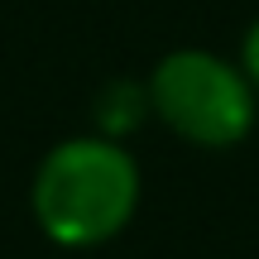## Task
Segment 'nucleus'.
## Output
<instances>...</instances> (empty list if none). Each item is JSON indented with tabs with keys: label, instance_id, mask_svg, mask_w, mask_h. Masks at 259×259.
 <instances>
[{
	"label": "nucleus",
	"instance_id": "1",
	"mask_svg": "<svg viewBox=\"0 0 259 259\" xmlns=\"http://www.w3.org/2000/svg\"><path fill=\"white\" fill-rule=\"evenodd\" d=\"M34 221L63 250L106 245L139 211V163L120 139L72 135L34 173Z\"/></svg>",
	"mask_w": 259,
	"mask_h": 259
},
{
	"label": "nucleus",
	"instance_id": "2",
	"mask_svg": "<svg viewBox=\"0 0 259 259\" xmlns=\"http://www.w3.org/2000/svg\"><path fill=\"white\" fill-rule=\"evenodd\" d=\"M144 87L154 115L197 149H235L259 115V92L250 87L245 67L206 48L163 53Z\"/></svg>",
	"mask_w": 259,
	"mask_h": 259
},
{
	"label": "nucleus",
	"instance_id": "3",
	"mask_svg": "<svg viewBox=\"0 0 259 259\" xmlns=\"http://www.w3.org/2000/svg\"><path fill=\"white\" fill-rule=\"evenodd\" d=\"M149 115H154V106H149V87L144 82H111L92 106L96 135H106V139H125L130 130H139Z\"/></svg>",
	"mask_w": 259,
	"mask_h": 259
},
{
	"label": "nucleus",
	"instance_id": "4",
	"mask_svg": "<svg viewBox=\"0 0 259 259\" xmlns=\"http://www.w3.org/2000/svg\"><path fill=\"white\" fill-rule=\"evenodd\" d=\"M240 67H245V77H250V87L259 92V19L250 24V34H245V44H240Z\"/></svg>",
	"mask_w": 259,
	"mask_h": 259
}]
</instances>
